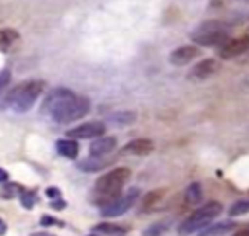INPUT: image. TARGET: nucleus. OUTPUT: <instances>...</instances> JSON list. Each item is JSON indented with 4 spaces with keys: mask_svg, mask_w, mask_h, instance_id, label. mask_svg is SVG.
I'll use <instances>...</instances> for the list:
<instances>
[{
    "mask_svg": "<svg viewBox=\"0 0 249 236\" xmlns=\"http://www.w3.org/2000/svg\"><path fill=\"white\" fill-rule=\"evenodd\" d=\"M41 224L51 226V224H62V222H60V220H56V218H53V216H49V215H45V216H41Z\"/></svg>",
    "mask_w": 249,
    "mask_h": 236,
    "instance_id": "b1692460",
    "label": "nucleus"
},
{
    "mask_svg": "<svg viewBox=\"0 0 249 236\" xmlns=\"http://www.w3.org/2000/svg\"><path fill=\"white\" fill-rule=\"evenodd\" d=\"M245 51H249V37L247 35L231 39V41H226L222 45V49H220V57L222 59H233V57L243 55Z\"/></svg>",
    "mask_w": 249,
    "mask_h": 236,
    "instance_id": "6e6552de",
    "label": "nucleus"
},
{
    "mask_svg": "<svg viewBox=\"0 0 249 236\" xmlns=\"http://www.w3.org/2000/svg\"><path fill=\"white\" fill-rule=\"evenodd\" d=\"M21 191H23V187H21V185H18V183H8V185L2 189V193H0V195H2L4 199H12V197H16L18 193L21 195Z\"/></svg>",
    "mask_w": 249,
    "mask_h": 236,
    "instance_id": "412c9836",
    "label": "nucleus"
},
{
    "mask_svg": "<svg viewBox=\"0 0 249 236\" xmlns=\"http://www.w3.org/2000/svg\"><path fill=\"white\" fill-rule=\"evenodd\" d=\"M193 41L202 45V47H216V45H222L228 41V33L226 29L216 23V21H208V23H202L193 35Z\"/></svg>",
    "mask_w": 249,
    "mask_h": 236,
    "instance_id": "39448f33",
    "label": "nucleus"
},
{
    "mask_svg": "<svg viewBox=\"0 0 249 236\" xmlns=\"http://www.w3.org/2000/svg\"><path fill=\"white\" fill-rule=\"evenodd\" d=\"M19 201H21V205H23L25 209H33V205H35V193L23 189L21 195H19Z\"/></svg>",
    "mask_w": 249,
    "mask_h": 236,
    "instance_id": "4be33fe9",
    "label": "nucleus"
},
{
    "mask_svg": "<svg viewBox=\"0 0 249 236\" xmlns=\"http://www.w3.org/2000/svg\"><path fill=\"white\" fill-rule=\"evenodd\" d=\"M95 232H103V234H115V236H119V234H124V232H126V228L103 222V224H97V226H95Z\"/></svg>",
    "mask_w": 249,
    "mask_h": 236,
    "instance_id": "6ab92c4d",
    "label": "nucleus"
},
{
    "mask_svg": "<svg viewBox=\"0 0 249 236\" xmlns=\"http://www.w3.org/2000/svg\"><path fill=\"white\" fill-rule=\"evenodd\" d=\"M196 55H198V49H196V47H193V45H183V47H177L175 51H171L169 62L175 64V66H185V64L191 62Z\"/></svg>",
    "mask_w": 249,
    "mask_h": 236,
    "instance_id": "1a4fd4ad",
    "label": "nucleus"
},
{
    "mask_svg": "<svg viewBox=\"0 0 249 236\" xmlns=\"http://www.w3.org/2000/svg\"><path fill=\"white\" fill-rule=\"evenodd\" d=\"M231 236H249V228H241V230H235Z\"/></svg>",
    "mask_w": 249,
    "mask_h": 236,
    "instance_id": "a878e982",
    "label": "nucleus"
},
{
    "mask_svg": "<svg viewBox=\"0 0 249 236\" xmlns=\"http://www.w3.org/2000/svg\"><path fill=\"white\" fill-rule=\"evenodd\" d=\"M4 232H6V222L0 218V234H4Z\"/></svg>",
    "mask_w": 249,
    "mask_h": 236,
    "instance_id": "cd10ccee",
    "label": "nucleus"
},
{
    "mask_svg": "<svg viewBox=\"0 0 249 236\" xmlns=\"http://www.w3.org/2000/svg\"><path fill=\"white\" fill-rule=\"evenodd\" d=\"M233 228V222L231 220H224V222H216L208 228H202L198 236H222V234H228L230 230Z\"/></svg>",
    "mask_w": 249,
    "mask_h": 236,
    "instance_id": "2eb2a0df",
    "label": "nucleus"
},
{
    "mask_svg": "<svg viewBox=\"0 0 249 236\" xmlns=\"http://www.w3.org/2000/svg\"><path fill=\"white\" fill-rule=\"evenodd\" d=\"M216 70H218V62L214 59H204V60H200L198 64H195L191 68V74L189 76L193 80H204V78L212 76Z\"/></svg>",
    "mask_w": 249,
    "mask_h": 236,
    "instance_id": "9d476101",
    "label": "nucleus"
},
{
    "mask_svg": "<svg viewBox=\"0 0 249 236\" xmlns=\"http://www.w3.org/2000/svg\"><path fill=\"white\" fill-rule=\"evenodd\" d=\"M152 148H154V144H152V140H150V138H136V140L128 142L124 150H126L128 154L144 156V154H150V152H152Z\"/></svg>",
    "mask_w": 249,
    "mask_h": 236,
    "instance_id": "f8f14e48",
    "label": "nucleus"
},
{
    "mask_svg": "<svg viewBox=\"0 0 249 236\" xmlns=\"http://www.w3.org/2000/svg\"><path fill=\"white\" fill-rule=\"evenodd\" d=\"M167 228H169V222L167 220H161V222H156V224L148 226L144 230V236H161V234L167 232Z\"/></svg>",
    "mask_w": 249,
    "mask_h": 236,
    "instance_id": "a211bd4d",
    "label": "nucleus"
},
{
    "mask_svg": "<svg viewBox=\"0 0 249 236\" xmlns=\"http://www.w3.org/2000/svg\"><path fill=\"white\" fill-rule=\"evenodd\" d=\"M117 146V138L115 137H101V138H95L89 146V154L93 158H99V156H105L109 152H113Z\"/></svg>",
    "mask_w": 249,
    "mask_h": 236,
    "instance_id": "9b49d317",
    "label": "nucleus"
},
{
    "mask_svg": "<svg viewBox=\"0 0 249 236\" xmlns=\"http://www.w3.org/2000/svg\"><path fill=\"white\" fill-rule=\"evenodd\" d=\"M222 213V205L218 201H210L202 207H198L193 215H189L181 224H179V234H191L196 230H202L204 226L210 224L212 218H216Z\"/></svg>",
    "mask_w": 249,
    "mask_h": 236,
    "instance_id": "20e7f679",
    "label": "nucleus"
},
{
    "mask_svg": "<svg viewBox=\"0 0 249 236\" xmlns=\"http://www.w3.org/2000/svg\"><path fill=\"white\" fill-rule=\"evenodd\" d=\"M105 131V125L101 121H89V123H84V125H78L76 129H70L68 131V138H97L101 137Z\"/></svg>",
    "mask_w": 249,
    "mask_h": 236,
    "instance_id": "0eeeda50",
    "label": "nucleus"
},
{
    "mask_svg": "<svg viewBox=\"0 0 249 236\" xmlns=\"http://www.w3.org/2000/svg\"><path fill=\"white\" fill-rule=\"evenodd\" d=\"M8 82H10V70L4 68V70H0V90H2Z\"/></svg>",
    "mask_w": 249,
    "mask_h": 236,
    "instance_id": "5701e85b",
    "label": "nucleus"
},
{
    "mask_svg": "<svg viewBox=\"0 0 249 236\" xmlns=\"http://www.w3.org/2000/svg\"><path fill=\"white\" fill-rule=\"evenodd\" d=\"M200 199H202V185L198 181L187 185V189H185V203L187 205H198Z\"/></svg>",
    "mask_w": 249,
    "mask_h": 236,
    "instance_id": "dca6fc26",
    "label": "nucleus"
},
{
    "mask_svg": "<svg viewBox=\"0 0 249 236\" xmlns=\"http://www.w3.org/2000/svg\"><path fill=\"white\" fill-rule=\"evenodd\" d=\"M47 197H51V199H58V197H60V193H58V189H56V187H49V189H47Z\"/></svg>",
    "mask_w": 249,
    "mask_h": 236,
    "instance_id": "393cba45",
    "label": "nucleus"
},
{
    "mask_svg": "<svg viewBox=\"0 0 249 236\" xmlns=\"http://www.w3.org/2000/svg\"><path fill=\"white\" fill-rule=\"evenodd\" d=\"M56 150H58V154L74 160L78 156L80 148H78V142L74 138H60V140H56Z\"/></svg>",
    "mask_w": 249,
    "mask_h": 236,
    "instance_id": "ddd939ff",
    "label": "nucleus"
},
{
    "mask_svg": "<svg viewBox=\"0 0 249 236\" xmlns=\"http://www.w3.org/2000/svg\"><path fill=\"white\" fill-rule=\"evenodd\" d=\"M31 236H53V234H49V232H33Z\"/></svg>",
    "mask_w": 249,
    "mask_h": 236,
    "instance_id": "c85d7f7f",
    "label": "nucleus"
},
{
    "mask_svg": "<svg viewBox=\"0 0 249 236\" xmlns=\"http://www.w3.org/2000/svg\"><path fill=\"white\" fill-rule=\"evenodd\" d=\"M249 213V201H235L231 207H230V216H239V215H245Z\"/></svg>",
    "mask_w": 249,
    "mask_h": 236,
    "instance_id": "aec40b11",
    "label": "nucleus"
},
{
    "mask_svg": "<svg viewBox=\"0 0 249 236\" xmlns=\"http://www.w3.org/2000/svg\"><path fill=\"white\" fill-rule=\"evenodd\" d=\"M8 181V172L0 168V183H6Z\"/></svg>",
    "mask_w": 249,
    "mask_h": 236,
    "instance_id": "bb28decb",
    "label": "nucleus"
},
{
    "mask_svg": "<svg viewBox=\"0 0 249 236\" xmlns=\"http://www.w3.org/2000/svg\"><path fill=\"white\" fill-rule=\"evenodd\" d=\"M43 111L49 113L51 119L56 123H72L89 111V99L66 88H58L51 92L43 105Z\"/></svg>",
    "mask_w": 249,
    "mask_h": 236,
    "instance_id": "f257e3e1",
    "label": "nucleus"
},
{
    "mask_svg": "<svg viewBox=\"0 0 249 236\" xmlns=\"http://www.w3.org/2000/svg\"><path fill=\"white\" fill-rule=\"evenodd\" d=\"M45 90V82L43 80H27V82H21L18 86H14L8 96H6V105L16 111V113H25L29 111L37 98L43 94Z\"/></svg>",
    "mask_w": 249,
    "mask_h": 236,
    "instance_id": "f03ea898",
    "label": "nucleus"
},
{
    "mask_svg": "<svg viewBox=\"0 0 249 236\" xmlns=\"http://www.w3.org/2000/svg\"><path fill=\"white\" fill-rule=\"evenodd\" d=\"M130 177V170L128 168H115L111 172H107L105 176H101L95 181L93 193H95V201L103 207L105 203L113 201L117 195H121V189L124 187V183Z\"/></svg>",
    "mask_w": 249,
    "mask_h": 236,
    "instance_id": "7ed1b4c3",
    "label": "nucleus"
},
{
    "mask_svg": "<svg viewBox=\"0 0 249 236\" xmlns=\"http://www.w3.org/2000/svg\"><path fill=\"white\" fill-rule=\"evenodd\" d=\"M243 2H249V0H243Z\"/></svg>",
    "mask_w": 249,
    "mask_h": 236,
    "instance_id": "c756f323",
    "label": "nucleus"
},
{
    "mask_svg": "<svg viewBox=\"0 0 249 236\" xmlns=\"http://www.w3.org/2000/svg\"><path fill=\"white\" fill-rule=\"evenodd\" d=\"M18 31H14V29H0V51H6V49H10L16 41H18Z\"/></svg>",
    "mask_w": 249,
    "mask_h": 236,
    "instance_id": "f3484780",
    "label": "nucleus"
},
{
    "mask_svg": "<svg viewBox=\"0 0 249 236\" xmlns=\"http://www.w3.org/2000/svg\"><path fill=\"white\" fill-rule=\"evenodd\" d=\"M138 189L136 187H132V189H128L124 195H117L113 201H109V203H105L103 205V209H101V215L105 216V218H113V216H119V215H123V213H126L136 201H138Z\"/></svg>",
    "mask_w": 249,
    "mask_h": 236,
    "instance_id": "423d86ee",
    "label": "nucleus"
},
{
    "mask_svg": "<svg viewBox=\"0 0 249 236\" xmlns=\"http://www.w3.org/2000/svg\"><path fill=\"white\" fill-rule=\"evenodd\" d=\"M163 189H154V191H148L144 197H142V203H140V209L144 211V213H150L160 201H161V197H163Z\"/></svg>",
    "mask_w": 249,
    "mask_h": 236,
    "instance_id": "4468645a",
    "label": "nucleus"
}]
</instances>
